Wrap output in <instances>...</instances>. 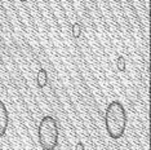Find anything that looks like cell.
<instances>
[{"mask_svg":"<svg viewBox=\"0 0 151 150\" xmlns=\"http://www.w3.org/2000/svg\"><path fill=\"white\" fill-rule=\"evenodd\" d=\"M127 111L122 102H110L105 111V127L110 137L114 140L122 138L127 128Z\"/></svg>","mask_w":151,"mask_h":150,"instance_id":"1","label":"cell"},{"mask_svg":"<svg viewBox=\"0 0 151 150\" xmlns=\"http://www.w3.org/2000/svg\"><path fill=\"white\" fill-rule=\"evenodd\" d=\"M60 128L57 120L50 115L42 118L37 127V138L43 150H54L58 146Z\"/></svg>","mask_w":151,"mask_h":150,"instance_id":"2","label":"cell"},{"mask_svg":"<svg viewBox=\"0 0 151 150\" xmlns=\"http://www.w3.org/2000/svg\"><path fill=\"white\" fill-rule=\"evenodd\" d=\"M9 125V112L5 104L0 100V138L6 133Z\"/></svg>","mask_w":151,"mask_h":150,"instance_id":"3","label":"cell"},{"mask_svg":"<svg viewBox=\"0 0 151 150\" xmlns=\"http://www.w3.org/2000/svg\"><path fill=\"white\" fill-rule=\"evenodd\" d=\"M36 83H37V87L39 88H44L48 84V73L45 69H40L37 71Z\"/></svg>","mask_w":151,"mask_h":150,"instance_id":"4","label":"cell"},{"mask_svg":"<svg viewBox=\"0 0 151 150\" xmlns=\"http://www.w3.org/2000/svg\"><path fill=\"white\" fill-rule=\"evenodd\" d=\"M71 30H73V36L75 39H79L81 35V25L79 22H74L71 25Z\"/></svg>","mask_w":151,"mask_h":150,"instance_id":"5","label":"cell"},{"mask_svg":"<svg viewBox=\"0 0 151 150\" xmlns=\"http://www.w3.org/2000/svg\"><path fill=\"white\" fill-rule=\"evenodd\" d=\"M116 66H118V70L124 73L125 71V58L123 56H119L118 60H116Z\"/></svg>","mask_w":151,"mask_h":150,"instance_id":"6","label":"cell"},{"mask_svg":"<svg viewBox=\"0 0 151 150\" xmlns=\"http://www.w3.org/2000/svg\"><path fill=\"white\" fill-rule=\"evenodd\" d=\"M75 150H84V144L83 142H78L76 146H75Z\"/></svg>","mask_w":151,"mask_h":150,"instance_id":"7","label":"cell"},{"mask_svg":"<svg viewBox=\"0 0 151 150\" xmlns=\"http://www.w3.org/2000/svg\"><path fill=\"white\" fill-rule=\"evenodd\" d=\"M19 1H23V3H26V1H29V0H19Z\"/></svg>","mask_w":151,"mask_h":150,"instance_id":"8","label":"cell"}]
</instances>
